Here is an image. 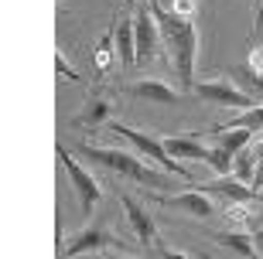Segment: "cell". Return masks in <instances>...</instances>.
I'll return each mask as SVG.
<instances>
[{
	"label": "cell",
	"mask_w": 263,
	"mask_h": 259,
	"mask_svg": "<svg viewBox=\"0 0 263 259\" xmlns=\"http://www.w3.org/2000/svg\"><path fill=\"white\" fill-rule=\"evenodd\" d=\"M109 130L117 136H123L130 147H134L137 154L144 157V161H151V164H157L161 171H167V174H175V177H181V181H188V184H198L195 181V174L188 171L181 161H175V157L167 154V147H164V140H157V136H151V133H144V130H137V126H127V123H109Z\"/></svg>",
	"instance_id": "3957f363"
},
{
	"label": "cell",
	"mask_w": 263,
	"mask_h": 259,
	"mask_svg": "<svg viewBox=\"0 0 263 259\" xmlns=\"http://www.w3.org/2000/svg\"><path fill=\"white\" fill-rule=\"evenodd\" d=\"M226 130H253V133H263V103L253 106V109H246V113H239Z\"/></svg>",
	"instance_id": "d6986e66"
},
{
	"label": "cell",
	"mask_w": 263,
	"mask_h": 259,
	"mask_svg": "<svg viewBox=\"0 0 263 259\" xmlns=\"http://www.w3.org/2000/svg\"><path fill=\"white\" fill-rule=\"evenodd\" d=\"M205 164H209L215 174H233V154H229V150H222V147H209Z\"/></svg>",
	"instance_id": "44dd1931"
},
{
	"label": "cell",
	"mask_w": 263,
	"mask_h": 259,
	"mask_svg": "<svg viewBox=\"0 0 263 259\" xmlns=\"http://www.w3.org/2000/svg\"><path fill=\"white\" fill-rule=\"evenodd\" d=\"M192 96L195 99H205V103H215V106H226V109H253L260 106L246 89H239L233 78H215V82H198L192 86Z\"/></svg>",
	"instance_id": "277c9868"
},
{
	"label": "cell",
	"mask_w": 263,
	"mask_h": 259,
	"mask_svg": "<svg viewBox=\"0 0 263 259\" xmlns=\"http://www.w3.org/2000/svg\"><path fill=\"white\" fill-rule=\"evenodd\" d=\"M82 154H86L92 164L109 167V171H117L120 177H130L134 184H144V188H151V191H171V188H175V174L161 171V167H151L140 154L113 150V147H92V144L82 147Z\"/></svg>",
	"instance_id": "7a4b0ae2"
},
{
	"label": "cell",
	"mask_w": 263,
	"mask_h": 259,
	"mask_svg": "<svg viewBox=\"0 0 263 259\" xmlns=\"http://www.w3.org/2000/svg\"><path fill=\"white\" fill-rule=\"evenodd\" d=\"M212 133H215V147H222V150H229V154H239L243 147L253 144V130H226V126H212Z\"/></svg>",
	"instance_id": "9a60e30c"
},
{
	"label": "cell",
	"mask_w": 263,
	"mask_h": 259,
	"mask_svg": "<svg viewBox=\"0 0 263 259\" xmlns=\"http://www.w3.org/2000/svg\"><path fill=\"white\" fill-rule=\"evenodd\" d=\"M246 75H256V78H263V45H256L253 51H250V62H246V68H243Z\"/></svg>",
	"instance_id": "7402d4cb"
},
{
	"label": "cell",
	"mask_w": 263,
	"mask_h": 259,
	"mask_svg": "<svg viewBox=\"0 0 263 259\" xmlns=\"http://www.w3.org/2000/svg\"><path fill=\"white\" fill-rule=\"evenodd\" d=\"M117 235L109 229H103V225H86V229H79L72 239H68V246L62 249V256H86V252H99L106 249V246H117Z\"/></svg>",
	"instance_id": "52a82bcc"
},
{
	"label": "cell",
	"mask_w": 263,
	"mask_h": 259,
	"mask_svg": "<svg viewBox=\"0 0 263 259\" xmlns=\"http://www.w3.org/2000/svg\"><path fill=\"white\" fill-rule=\"evenodd\" d=\"M113 259H123V256H113Z\"/></svg>",
	"instance_id": "f1b7e54d"
},
{
	"label": "cell",
	"mask_w": 263,
	"mask_h": 259,
	"mask_svg": "<svg viewBox=\"0 0 263 259\" xmlns=\"http://www.w3.org/2000/svg\"><path fill=\"white\" fill-rule=\"evenodd\" d=\"M256 202H229L226 205V218L233 222V225H243V222H250V218H256Z\"/></svg>",
	"instance_id": "ffe728a7"
},
{
	"label": "cell",
	"mask_w": 263,
	"mask_h": 259,
	"mask_svg": "<svg viewBox=\"0 0 263 259\" xmlns=\"http://www.w3.org/2000/svg\"><path fill=\"white\" fill-rule=\"evenodd\" d=\"M212 239L226 249H233L236 256L243 259H256V246H253V235H243V232H212Z\"/></svg>",
	"instance_id": "2e32d148"
},
{
	"label": "cell",
	"mask_w": 263,
	"mask_h": 259,
	"mask_svg": "<svg viewBox=\"0 0 263 259\" xmlns=\"http://www.w3.org/2000/svg\"><path fill=\"white\" fill-rule=\"evenodd\" d=\"M157 256H161V259H188L185 252H178V249H167V246H157Z\"/></svg>",
	"instance_id": "cb8c5ba5"
},
{
	"label": "cell",
	"mask_w": 263,
	"mask_h": 259,
	"mask_svg": "<svg viewBox=\"0 0 263 259\" xmlns=\"http://www.w3.org/2000/svg\"><path fill=\"white\" fill-rule=\"evenodd\" d=\"M117 38L113 34H103L96 45V72H109L113 68V62H117Z\"/></svg>",
	"instance_id": "ac0fdd59"
},
{
	"label": "cell",
	"mask_w": 263,
	"mask_h": 259,
	"mask_svg": "<svg viewBox=\"0 0 263 259\" xmlns=\"http://www.w3.org/2000/svg\"><path fill=\"white\" fill-rule=\"evenodd\" d=\"M117 55H120V65H134L137 62V31H134V17H120L117 31Z\"/></svg>",
	"instance_id": "4fadbf2b"
},
{
	"label": "cell",
	"mask_w": 263,
	"mask_h": 259,
	"mask_svg": "<svg viewBox=\"0 0 263 259\" xmlns=\"http://www.w3.org/2000/svg\"><path fill=\"white\" fill-rule=\"evenodd\" d=\"M253 246H256V256L263 259V229H256V232H253Z\"/></svg>",
	"instance_id": "d4e9b609"
},
{
	"label": "cell",
	"mask_w": 263,
	"mask_h": 259,
	"mask_svg": "<svg viewBox=\"0 0 263 259\" xmlns=\"http://www.w3.org/2000/svg\"><path fill=\"white\" fill-rule=\"evenodd\" d=\"M256 31H263V0H260V7H256Z\"/></svg>",
	"instance_id": "484cf974"
},
{
	"label": "cell",
	"mask_w": 263,
	"mask_h": 259,
	"mask_svg": "<svg viewBox=\"0 0 263 259\" xmlns=\"http://www.w3.org/2000/svg\"><path fill=\"white\" fill-rule=\"evenodd\" d=\"M113 109H117V103H109V99H89L86 106H82V113L76 116V126H99L106 123L109 116H113Z\"/></svg>",
	"instance_id": "5bb4252c"
},
{
	"label": "cell",
	"mask_w": 263,
	"mask_h": 259,
	"mask_svg": "<svg viewBox=\"0 0 263 259\" xmlns=\"http://www.w3.org/2000/svg\"><path fill=\"white\" fill-rule=\"evenodd\" d=\"M154 205H164V208H178V211H188V215H195V218H209L215 211L212 198L205 191H198V188H192V191L185 194H154L151 198Z\"/></svg>",
	"instance_id": "30bf717a"
},
{
	"label": "cell",
	"mask_w": 263,
	"mask_h": 259,
	"mask_svg": "<svg viewBox=\"0 0 263 259\" xmlns=\"http://www.w3.org/2000/svg\"><path fill=\"white\" fill-rule=\"evenodd\" d=\"M198 191H205L209 198H222L226 205L229 202H256V191L250 184H243L236 174H219L215 181H198Z\"/></svg>",
	"instance_id": "ba28073f"
},
{
	"label": "cell",
	"mask_w": 263,
	"mask_h": 259,
	"mask_svg": "<svg viewBox=\"0 0 263 259\" xmlns=\"http://www.w3.org/2000/svg\"><path fill=\"white\" fill-rule=\"evenodd\" d=\"M120 205H123V211H127V222H130V229L137 232V239L144 242V246H161V239H157V225H154V218H151V211L144 208V205L137 202L134 194H120Z\"/></svg>",
	"instance_id": "9c48e42d"
},
{
	"label": "cell",
	"mask_w": 263,
	"mask_h": 259,
	"mask_svg": "<svg viewBox=\"0 0 263 259\" xmlns=\"http://www.w3.org/2000/svg\"><path fill=\"white\" fill-rule=\"evenodd\" d=\"M55 68H59V75L68 78V82H76V78H79V75H76V68L65 62V55H62V51H55Z\"/></svg>",
	"instance_id": "603a6c76"
},
{
	"label": "cell",
	"mask_w": 263,
	"mask_h": 259,
	"mask_svg": "<svg viewBox=\"0 0 263 259\" xmlns=\"http://www.w3.org/2000/svg\"><path fill=\"white\" fill-rule=\"evenodd\" d=\"M253 4H256V7H260V0H253Z\"/></svg>",
	"instance_id": "83f0119b"
},
{
	"label": "cell",
	"mask_w": 263,
	"mask_h": 259,
	"mask_svg": "<svg viewBox=\"0 0 263 259\" xmlns=\"http://www.w3.org/2000/svg\"><path fill=\"white\" fill-rule=\"evenodd\" d=\"M151 10L157 17V28H161V38H164V48H167V58L175 65L181 86L192 92L195 86V58H198V34H195V24L185 17L171 14L167 7H161L157 0H151Z\"/></svg>",
	"instance_id": "6da1fadb"
},
{
	"label": "cell",
	"mask_w": 263,
	"mask_h": 259,
	"mask_svg": "<svg viewBox=\"0 0 263 259\" xmlns=\"http://www.w3.org/2000/svg\"><path fill=\"white\" fill-rule=\"evenodd\" d=\"M127 96L147 99V103H161V106L185 103V96H181L178 89H171L167 82H161V78H137V82H130V86H127Z\"/></svg>",
	"instance_id": "8fae6325"
},
{
	"label": "cell",
	"mask_w": 263,
	"mask_h": 259,
	"mask_svg": "<svg viewBox=\"0 0 263 259\" xmlns=\"http://www.w3.org/2000/svg\"><path fill=\"white\" fill-rule=\"evenodd\" d=\"M256 218H263V202H260V211H256Z\"/></svg>",
	"instance_id": "4316f807"
},
{
	"label": "cell",
	"mask_w": 263,
	"mask_h": 259,
	"mask_svg": "<svg viewBox=\"0 0 263 259\" xmlns=\"http://www.w3.org/2000/svg\"><path fill=\"white\" fill-rule=\"evenodd\" d=\"M233 174H236V177H239L243 184H250V188H253V174H256V144L243 147V150L233 157Z\"/></svg>",
	"instance_id": "e0dca14e"
},
{
	"label": "cell",
	"mask_w": 263,
	"mask_h": 259,
	"mask_svg": "<svg viewBox=\"0 0 263 259\" xmlns=\"http://www.w3.org/2000/svg\"><path fill=\"white\" fill-rule=\"evenodd\" d=\"M134 31H137V62H147V58H154L157 51H161V45H164V38H161L157 17H154V10H151V0H147L144 7L137 10Z\"/></svg>",
	"instance_id": "8992f818"
},
{
	"label": "cell",
	"mask_w": 263,
	"mask_h": 259,
	"mask_svg": "<svg viewBox=\"0 0 263 259\" xmlns=\"http://www.w3.org/2000/svg\"><path fill=\"white\" fill-rule=\"evenodd\" d=\"M59 161H62V167H65V174H68V181H72V188H76L79 208H82V211H92V208L99 205V198H103V188H99V181L86 171V167H82V164L76 161V157L68 154L62 144H59Z\"/></svg>",
	"instance_id": "5b68a950"
},
{
	"label": "cell",
	"mask_w": 263,
	"mask_h": 259,
	"mask_svg": "<svg viewBox=\"0 0 263 259\" xmlns=\"http://www.w3.org/2000/svg\"><path fill=\"white\" fill-rule=\"evenodd\" d=\"M164 147H167V154L175 157V161L181 157V161H202L205 164V157H209V147H202V140H198V136H192V133H185V136H167Z\"/></svg>",
	"instance_id": "7c38bea8"
}]
</instances>
